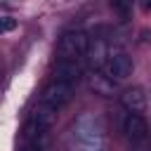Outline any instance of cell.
<instances>
[{
	"mask_svg": "<svg viewBox=\"0 0 151 151\" xmlns=\"http://www.w3.org/2000/svg\"><path fill=\"white\" fill-rule=\"evenodd\" d=\"M17 28V19L14 17H0V35L2 33H9Z\"/></svg>",
	"mask_w": 151,
	"mask_h": 151,
	"instance_id": "obj_8",
	"label": "cell"
},
{
	"mask_svg": "<svg viewBox=\"0 0 151 151\" xmlns=\"http://www.w3.org/2000/svg\"><path fill=\"white\" fill-rule=\"evenodd\" d=\"M73 85H66V83H59V80H50L45 87H42V94H40V101H45L47 106H52L54 111L64 109L71 99H73Z\"/></svg>",
	"mask_w": 151,
	"mask_h": 151,
	"instance_id": "obj_2",
	"label": "cell"
},
{
	"mask_svg": "<svg viewBox=\"0 0 151 151\" xmlns=\"http://www.w3.org/2000/svg\"><path fill=\"white\" fill-rule=\"evenodd\" d=\"M21 151H45V146H42L40 142H31V144H24Z\"/></svg>",
	"mask_w": 151,
	"mask_h": 151,
	"instance_id": "obj_9",
	"label": "cell"
},
{
	"mask_svg": "<svg viewBox=\"0 0 151 151\" xmlns=\"http://www.w3.org/2000/svg\"><path fill=\"white\" fill-rule=\"evenodd\" d=\"M87 50H90V38H87V33L80 31V28H68V31L61 33V38H59V42H57V59L80 64V61L87 57Z\"/></svg>",
	"mask_w": 151,
	"mask_h": 151,
	"instance_id": "obj_1",
	"label": "cell"
},
{
	"mask_svg": "<svg viewBox=\"0 0 151 151\" xmlns=\"http://www.w3.org/2000/svg\"><path fill=\"white\" fill-rule=\"evenodd\" d=\"M80 76H83V68H80V64H76V61H61V59H57V64H54V80H59V83H66V85H78V80H80Z\"/></svg>",
	"mask_w": 151,
	"mask_h": 151,
	"instance_id": "obj_6",
	"label": "cell"
},
{
	"mask_svg": "<svg viewBox=\"0 0 151 151\" xmlns=\"http://www.w3.org/2000/svg\"><path fill=\"white\" fill-rule=\"evenodd\" d=\"M123 134L127 137V142L132 146H139V144H149V123L144 120V116H137V113H125L123 118Z\"/></svg>",
	"mask_w": 151,
	"mask_h": 151,
	"instance_id": "obj_3",
	"label": "cell"
},
{
	"mask_svg": "<svg viewBox=\"0 0 151 151\" xmlns=\"http://www.w3.org/2000/svg\"><path fill=\"white\" fill-rule=\"evenodd\" d=\"M120 104H123V109L127 113L142 116L144 109H146V94H144L142 87H127V90L120 92Z\"/></svg>",
	"mask_w": 151,
	"mask_h": 151,
	"instance_id": "obj_5",
	"label": "cell"
},
{
	"mask_svg": "<svg viewBox=\"0 0 151 151\" xmlns=\"http://www.w3.org/2000/svg\"><path fill=\"white\" fill-rule=\"evenodd\" d=\"M113 80H109L104 73H92V87L94 90H99L101 94H111V90H113Z\"/></svg>",
	"mask_w": 151,
	"mask_h": 151,
	"instance_id": "obj_7",
	"label": "cell"
},
{
	"mask_svg": "<svg viewBox=\"0 0 151 151\" xmlns=\"http://www.w3.org/2000/svg\"><path fill=\"white\" fill-rule=\"evenodd\" d=\"M132 59L125 54V52H111L109 54V59H106V64H104V68H101V73L109 78V80H113V83H118V80H125L130 73H132Z\"/></svg>",
	"mask_w": 151,
	"mask_h": 151,
	"instance_id": "obj_4",
	"label": "cell"
}]
</instances>
